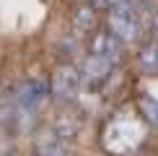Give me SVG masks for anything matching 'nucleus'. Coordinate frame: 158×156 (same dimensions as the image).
<instances>
[{"label":"nucleus","instance_id":"obj_1","mask_svg":"<svg viewBox=\"0 0 158 156\" xmlns=\"http://www.w3.org/2000/svg\"><path fill=\"white\" fill-rule=\"evenodd\" d=\"M44 99H47V83L39 76H31L26 81H21L18 89L13 91V102H16V117H13V122H18L21 130H29L34 125Z\"/></svg>","mask_w":158,"mask_h":156},{"label":"nucleus","instance_id":"obj_2","mask_svg":"<svg viewBox=\"0 0 158 156\" xmlns=\"http://www.w3.org/2000/svg\"><path fill=\"white\" fill-rule=\"evenodd\" d=\"M106 24H109V34L119 42H135L140 37V29H143V18H140V11L130 3H122V5H114L109 8L106 13Z\"/></svg>","mask_w":158,"mask_h":156},{"label":"nucleus","instance_id":"obj_3","mask_svg":"<svg viewBox=\"0 0 158 156\" xmlns=\"http://www.w3.org/2000/svg\"><path fill=\"white\" fill-rule=\"evenodd\" d=\"M47 94L57 104H70L78 99V94H81V73H78L75 65H70V63L57 65V70L52 73V81L47 86Z\"/></svg>","mask_w":158,"mask_h":156},{"label":"nucleus","instance_id":"obj_4","mask_svg":"<svg viewBox=\"0 0 158 156\" xmlns=\"http://www.w3.org/2000/svg\"><path fill=\"white\" fill-rule=\"evenodd\" d=\"M34 154L36 156H70V143L55 133L52 125H44L34 135Z\"/></svg>","mask_w":158,"mask_h":156},{"label":"nucleus","instance_id":"obj_5","mask_svg":"<svg viewBox=\"0 0 158 156\" xmlns=\"http://www.w3.org/2000/svg\"><path fill=\"white\" fill-rule=\"evenodd\" d=\"M91 55L101 57V60L109 63V65H117L122 60V42L114 39L109 31H96V34L91 37Z\"/></svg>","mask_w":158,"mask_h":156},{"label":"nucleus","instance_id":"obj_6","mask_svg":"<svg viewBox=\"0 0 158 156\" xmlns=\"http://www.w3.org/2000/svg\"><path fill=\"white\" fill-rule=\"evenodd\" d=\"M78 73H81V83H85V86H91V89H101L104 83H106L109 73H111V65L104 63L101 57L88 55L83 60V65H81Z\"/></svg>","mask_w":158,"mask_h":156},{"label":"nucleus","instance_id":"obj_7","mask_svg":"<svg viewBox=\"0 0 158 156\" xmlns=\"http://www.w3.org/2000/svg\"><path fill=\"white\" fill-rule=\"evenodd\" d=\"M13 91L10 86L0 89V128H8L16 117V102H13Z\"/></svg>","mask_w":158,"mask_h":156},{"label":"nucleus","instance_id":"obj_8","mask_svg":"<svg viewBox=\"0 0 158 156\" xmlns=\"http://www.w3.org/2000/svg\"><path fill=\"white\" fill-rule=\"evenodd\" d=\"M73 26H75L78 34H88V31H94V26H96L94 8H91V5H81V8L75 11V16H73Z\"/></svg>","mask_w":158,"mask_h":156},{"label":"nucleus","instance_id":"obj_9","mask_svg":"<svg viewBox=\"0 0 158 156\" xmlns=\"http://www.w3.org/2000/svg\"><path fill=\"white\" fill-rule=\"evenodd\" d=\"M137 63H140V68L145 70V73H158V42L156 39H150L145 47L140 50Z\"/></svg>","mask_w":158,"mask_h":156},{"label":"nucleus","instance_id":"obj_10","mask_svg":"<svg viewBox=\"0 0 158 156\" xmlns=\"http://www.w3.org/2000/svg\"><path fill=\"white\" fill-rule=\"evenodd\" d=\"M137 104H140V112H143V117H145V122L153 125V128H158V102L148 99V96H140Z\"/></svg>","mask_w":158,"mask_h":156},{"label":"nucleus","instance_id":"obj_11","mask_svg":"<svg viewBox=\"0 0 158 156\" xmlns=\"http://www.w3.org/2000/svg\"><path fill=\"white\" fill-rule=\"evenodd\" d=\"M150 31H153V39L158 42V13H156V18H153V26H150Z\"/></svg>","mask_w":158,"mask_h":156},{"label":"nucleus","instance_id":"obj_12","mask_svg":"<svg viewBox=\"0 0 158 156\" xmlns=\"http://www.w3.org/2000/svg\"><path fill=\"white\" fill-rule=\"evenodd\" d=\"M122 3H130V0H114V5H122Z\"/></svg>","mask_w":158,"mask_h":156}]
</instances>
